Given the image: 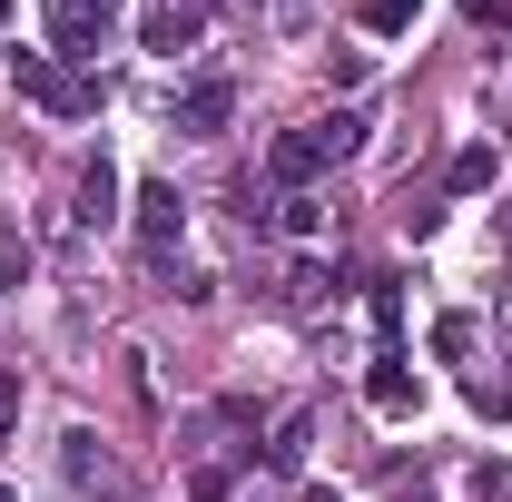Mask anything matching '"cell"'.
<instances>
[{"label":"cell","instance_id":"6da1fadb","mask_svg":"<svg viewBox=\"0 0 512 502\" xmlns=\"http://www.w3.org/2000/svg\"><path fill=\"white\" fill-rule=\"evenodd\" d=\"M355 148H365V119H355V109H335V119L286 128V138L266 148V178H276V188H306V178H325V168H345Z\"/></svg>","mask_w":512,"mask_h":502},{"label":"cell","instance_id":"7a4b0ae2","mask_svg":"<svg viewBox=\"0 0 512 502\" xmlns=\"http://www.w3.org/2000/svg\"><path fill=\"white\" fill-rule=\"evenodd\" d=\"M10 89L30 99V109H50V119H89L99 109V79L60 50H10Z\"/></svg>","mask_w":512,"mask_h":502},{"label":"cell","instance_id":"3957f363","mask_svg":"<svg viewBox=\"0 0 512 502\" xmlns=\"http://www.w3.org/2000/svg\"><path fill=\"white\" fill-rule=\"evenodd\" d=\"M40 20H50V50H60V60H99L109 30H119L109 0H40Z\"/></svg>","mask_w":512,"mask_h":502},{"label":"cell","instance_id":"277c9868","mask_svg":"<svg viewBox=\"0 0 512 502\" xmlns=\"http://www.w3.org/2000/svg\"><path fill=\"white\" fill-rule=\"evenodd\" d=\"M227 119H237V89H227V79H188V89H178V128H188V138H217Z\"/></svg>","mask_w":512,"mask_h":502},{"label":"cell","instance_id":"5b68a950","mask_svg":"<svg viewBox=\"0 0 512 502\" xmlns=\"http://www.w3.org/2000/svg\"><path fill=\"white\" fill-rule=\"evenodd\" d=\"M178 227H188L178 188H158V178H148V188H138V247H148V256H168V247H178Z\"/></svg>","mask_w":512,"mask_h":502},{"label":"cell","instance_id":"8992f818","mask_svg":"<svg viewBox=\"0 0 512 502\" xmlns=\"http://www.w3.org/2000/svg\"><path fill=\"white\" fill-rule=\"evenodd\" d=\"M365 404H375V414H414V404H424V384L404 375V345H384V355H375V375H365Z\"/></svg>","mask_w":512,"mask_h":502},{"label":"cell","instance_id":"52a82bcc","mask_svg":"<svg viewBox=\"0 0 512 502\" xmlns=\"http://www.w3.org/2000/svg\"><path fill=\"white\" fill-rule=\"evenodd\" d=\"M197 20H207V10H197V0H158V10H148V20H138V40H148V50H158V60H178V50H188V40H197Z\"/></svg>","mask_w":512,"mask_h":502},{"label":"cell","instance_id":"ba28073f","mask_svg":"<svg viewBox=\"0 0 512 502\" xmlns=\"http://www.w3.org/2000/svg\"><path fill=\"white\" fill-rule=\"evenodd\" d=\"M109 217H119V178L99 158V168H79V227H109Z\"/></svg>","mask_w":512,"mask_h":502},{"label":"cell","instance_id":"9c48e42d","mask_svg":"<svg viewBox=\"0 0 512 502\" xmlns=\"http://www.w3.org/2000/svg\"><path fill=\"white\" fill-rule=\"evenodd\" d=\"M414 10H424V0H355V20H365L375 40H404V30H414Z\"/></svg>","mask_w":512,"mask_h":502},{"label":"cell","instance_id":"30bf717a","mask_svg":"<svg viewBox=\"0 0 512 502\" xmlns=\"http://www.w3.org/2000/svg\"><path fill=\"white\" fill-rule=\"evenodd\" d=\"M453 188H463V197L493 188V148H463V158H453Z\"/></svg>","mask_w":512,"mask_h":502},{"label":"cell","instance_id":"8fae6325","mask_svg":"<svg viewBox=\"0 0 512 502\" xmlns=\"http://www.w3.org/2000/svg\"><path fill=\"white\" fill-rule=\"evenodd\" d=\"M266 463H276V473H296V463H306V424H276V443H266Z\"/></svg>","mask_w":512,"mask_h":502},{"label":"cell","instance_id":"7c38bea8","mask_svg":"<svg viewBox=\"0 0 512 502\" xmlns=\"http://www.w3.org/2000/svg\"><path fill=\"white\" fill-rule=\"evenodd\" d=\"M473 414H493V424H512V384H473Z\"/></svg>","mask_w":512,"mask_h":502},{"label":"cell","instance_id":"4fadbf2b","mask_svg":"<svg viewBox=\"0 0 512 502\" xmlns=\"http://www.w3.org/2000/svg\"><path fill=\"white\" fill-rule=\"evenodd\" d=\"M473 483H483V493H493V502H512V463H483Z\"/></svg>","mask_w":512,"mask_h":502},{"label":"cell","instance_id":"5bb4252c","mask_svg":"<svg viewBox=\"0 0 512 502\" xmlns=\"http://www.w3.org/2000/svg\"><path fill=\"white\" fill-rule=\"evenodd\" d=\"M0 502H20V493H0Z\"/></svg>","mask_w":512,"mask_h":502}]
</instances>
